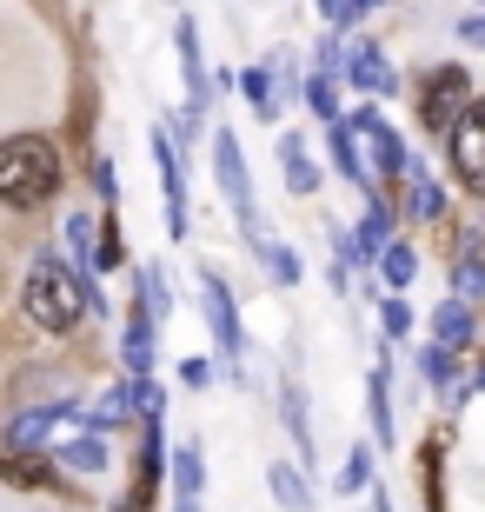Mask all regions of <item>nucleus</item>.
Here are the masks:
<instances>
[{
    "label": "nucleus",
    "instance_id": "1",
    "mask_svg": "<svg viewBox=\"0 0 485 512\" xmlns=\"http://www.w3.org/2000/svg\"><path fill=\"white\" fill-rule=\"evenodd\" d=\"M20 313H27L40 333H74L87 313H107V300L87 286V273H80L74 260H60V253H34L27 280H20Z\"/></svg>",
    "mask_w": 485,
    "mask_h": 512
},
{
    "label": "nucleus",
    "instance_id": "2",
    "mask_svg": "<svg viewBox=\"0 0 485 512\" xmlns=\"http://www.w3.org/2000/svg\"><path fill=\"white\" fill-rule=\"evenodd\" d=\"M54 187H60V147L47 133H14L0 147V200L14 213H27L40 200H54Z\"/></svg>",
    "mask_w": 485,
    "mask_h": 512
},
{
    "label": "nucleus",
    "instance_id": "3",
    "mask_svg": "<svg viewBox=\"0 0 485 512\" xmlns=\"http://www.w3.org/2000/svg\"><path fill=\"white\" fill-rule=\"evenodd\" d=\"M213 173H220V193H226V207H233V220H240V233L253 240V253H266L273 240H266L260 227V213H253V180H246V160H240V140L233 133H213Z\"/></svg>",
    "mask_w": 485,
    "mask_h": 512
},
{
    "label": "nucleus",
    "instance_id": "4",
    "mask_svg": "<svg viewBox=\"0 0 485 512\" xmlns=\"http://www.w3.org/2000/svg\"><path fill=\"white\" fill-rule=\"evenodd\" d=\"M472 80L459 74V67H439V74L426 80V94H419V120H426V133H452L459 120L472 114Z\"/></svg>",
    "mask_w": 485,
    "mask_h": 512
},
{
    "label": "nucleus",
    "instance_id": "5",
    "mask_svg": "<svg viewBox=\"0 0 485 512\" xmlns=\"http://www.w3.org/2000/svg\"><path fill=\"white\" fill-rule=\"evenodd\" d=\"M200 313H206V326H213V340H220V353H226V366L240 360V313H233V286L206 266L200 273Z\"/></svg>",
    "mask_w": 485,
    "mask_h": 512
},
{
    "label": "nucleus",
    "instance_id": "6",
    "mask_svg": "<svg viewBox=\"0 0 485 512\" xmlns=\"http://www.w3.org/2000/svg\"><path fill=\"white\" fill-rule=\"evenodd\" d=\"M452 167L472 193H485V100H472V114L452 127Z\"/></svg>",
    "mask_w": 485,
    "mask_h": 512
},
{
    "label": "nucleus",
    "instance_id": "7",
    "mask_svg": "<svg viewBox=\"0 0 485 512\" xmlns=\"http://www.w3.org/2000/svg\"><path fill=\"white\" fill-rule=\"evenodd\" d=\"M153 160L167 180V233H187V173H180V147H173L167 127H153Z\"/></svg>",
    "mask_w": 485,
    "mask_h": 512
},
{
    "label": "nucleus",
    "instance_id": "8",
    "mask_svg": "<svg viewBox=\"0 0 485 512\" xmlns=\"http://www.w3.org/2000/svg\"><path fill=\"white\" fill-rule=\"evenodd\" d=\"M173 47H180V67H187V120H200V107L213 100V87H206V54H200V27L180 20V27H173Z\"/></svg>",
    "mask_w": 485,
    "mask_h": 512
},
{
    "label": "nucleus",
    "instance_id": "9",
    "mask_svg": "<svg viewBox=\"0 0 485 512\" xmlns=\"http://www.w3.org/2000/svg\"><path fill=\"white\" fill-rule=\"evenodd\" d=\"M74 419V399H54V406H27V413L7 426V453H27V446H40V439L54 433V426H67Z\"/></svg>",
    "mask_w": 485,
    "mask_h": 512
},
{
    "label": "nucleus",
    "instance_id": "10",
    "mask_svg": "<svg viewBox=\"0 0 485 512\" xmlns=\"http://www.w3.org/2000/svg\"><path fill=\"white\" fill-rule=\"evenodd\" d=\"M346 80H353L359 94H392V87H399V74H392V60L379 54L373 40H359V47H346Z\"/></svg>",
    "mask_w": 485,
    "mask_h": 512
},
{
    "label": "nucleus",
    "instance_id": "11",
    "mask_svg": "<svg viewBox=\"0 0 485 512\" xmlns=\"http://www.w3.org/2000/svg\"><path fill=\"white\" fill-rule=\"evenodd\" d=\"M353 133L366 140V147L379 153V173H412V160H406V147H399V133L379 120V107H359V120H353Z\"/></svg>",
    "mask_w": 485,
    "mask_h": 512
},
{
    "label": "nucleus",
    "instance_id": "12",
    "mask_svg": "<svg viewBox=\"0 0 485 512\" xmlns=\"http://www.w3.org/2000/svg\"><path fill=\"white\" fill-rule=\"evenodd\" d=\"M353 247H359V266L386 260V253L399 247V240H392V207H386V200H379V193H373V200H366V220H359V240H353Z\"/></svg>",
    "mask_w": 485,
    "mask_h": 512
},
{
    "label": "nucleus",
    "instance_id": "13",
    "mask_svg": "<svg viewBox=\"0 0 485 512\" xmlns=\"http://www.w3.org/2000/svg\"><path fill=\"white\" fill-rule=\"evenodd\" d=\"M472 300H446L439 313H432V346H446V353H459V346L472 340Z\"/></svg>",
    "mask_w": 485,
    "mask_h": 512
},
{
    "label": "nucleus",
    "instance_id": "14",
    "mask_svg": "<svg viewBox=\"0 0 485 512\" xmlns=\"http://www.w3.org/2000/svg\"><path fill=\"white\" fill-rule=\"evenodd\" d=\"M452 300H485V240H479V233L459 247V266H452Z\"/></svg>",
    "mask_w": 485,
    "mask_h": 512
},
{
    "label": "nucleus",
    "instance_id": "15",
    "mask_svg": "<svg viewBox=\"0 0 485 512\" xmlns=\"http://www.w3.org/2000/svg\"><path fill=\"white\" fill-rule=\"evenodd\" d=\"M280 160H286V187H293V193H319V167H313V147H306L299 133H286V140H280Z\"/></svg>",
    "mask_w": 485,
    "mask_h": 512
},
{
    "label": "nucleus",
    "instance_id": "16",
    "mask_svg": "<svg viewBox=\"0 0 485 512\" xmlns=\"http://www.w3.org/2000/svg\"><path fill=\"white\" fill-rule=\"evenodd\" d=\"M240 94L253 100V114H260V120H273V114H280V100H286V87L266 74V67H246V74H240Z\"/></svg>",
    "mask_w": 485,
    "mask_h": 512
},
{
    "label": "nucleus",
    "instance_id": "17",
    "mask_svg": "<svg viewBox=\"0 0 485 512\" xmlns=\"http://www.w3.org/2000/svg\"><path fill=\"white\" fill-rule=\"evenodd\" d=\"M266 486H273V499H280L286 512H306V506H313V486H306V473H299V466H273V473H266Z\"/></svg>",
    "mask_w": 485,
    "mask_h": 512
},
{
    "label": "nucleus",
    "instance_id": "18",
    "mask_svg": "<svg viewBox=\"0 0 485 512\" xmlns=\"http://www.w3.org/2000/svg\"><path fill=\"white\" fill-rule=\"evenodd\" d=\"M280 406H286V433H293V446H299V459H313V426H306V393H299L293 380L280 386Z\"/></svg>",
    "mask_w": 485,
    "mask_h": 512
},
{
    "label": "nucleus",
    "instance_id": "19",
    "mask_svg": "<svg viewBox=\"0 0 485 512\" xmlns=\"http://www.w3.org/2000/svg\"><path fill=\"white\" fill-rule=\"evenodd\" d=\"M366 406H373V439L392 446V386H386V366H373V380H366Z\"/></svg>",
    "mask_w": 485,
    "mask_h": 512
},
{
    "label": "nucleus",
    "instance_id": "20",
    "mask_svg": "<svg viewBox=\"0 0 485 512\" xmlns=\"http://www.w3.org/2000/svg\"><path fill=\"white\" fill-rule=\"evenodd\" d=\"M173 506H200V453L193 446L173 453Z\"/></svg>",
    "mask_w": 485,
    "mask_h": 512
},
{
    "label": "nucleus",
    "instance_id": "21",
    "mask_svg": "<svg viewBox=\"0 0 485 512\" xmlns=\"http://www.w3.org/2000/svg\"><path fill=\"white\" fill-rule=\"evenodd\" d=\"M406 207H412V220H439V213H446V187H439V180H419V173H412Z\"/></svg>",
    "mask_w": 485,
    "mask_h": 512
},
{
    "label": "nucleus",
    "instance_id": "22",
    "mask_svg": "<svg viewBox=\"0 0 485 512\" xmlns=\"http://www.w3.org/2000/svg\"><path fill=\"white\" fill-rule=\"evenodd\" d=\"M60 466H74V473H107V446L100 439H74V446H54Z\"/></svg>",
    "mask_w": 485,
    "mask_h": 512
},
{
    "label": "nucleus",
    "instance_id": "23",
    "mask_svg": "<svg viewBox=\"0 0 485 512\" xmlns=\"http://www.w3.org/2000/svg\"><path fill=\"white\" fill-rule=\"evenodd\" d=\"M333 160H339V173H346L353 187L373 193V180H366V160H359V147H353V133H346V127H333Z\"/></svg>",
    "mask_w": 485,
    "mask_h": 512
},
{
    "label": "nucleus",
    "instance_id": "24",
    "mask_svg": "<svg viewBox=\"0 0 485 512\" xmlns=\"http://www.w3.org/2000/svg\"><path fill=\"white\" fill-rule=\"evenodd\" d=\"M140 300L153 306V320H167V313H173V286H167L160 266H140Z\"/></svg>",
    "mask_w": 485,
    "mask_h": 512
},
{
    "label": "nucleus",
    "instance_id": "25",
    "mask_svg": "<svg viewBox=\"0 0 485 512\" xmlns=\"http://www.w3.org/2000/svg\"><path fill=\"white\" fill-rule=\"evenodd\" d=\"M379 273H386V286L399 293V286H412V273H419V253H412L406 240H399V247H392L386 260H379Z\"/></svg>",
    "mask_w": 485,
    "mask_h": 512
},
{
    "label": "nucleus",
    "instance_id": "26",
    "mask_svg": "<svg viewBox=\"0 0 485 512\" xmlns=\"http://www.w3.org/2000/svg\"><path fill=\"white\" fill-rule=\"evenodd\" d=\"M260 260H266V273H273V286H299V253L293 247H280V240H273Z\"/></svg>",
    "mask_w": 485,
    "mask_h": 512
},
{
    "label": "nucleus",
    "instance_id": "27",
    "mask_svg": "<svg viewBox=\"0 0 485 512\" xmlns=\"http://www.w3.org/2000/svg\"><path fill=\"white\" fill-rule=\"evenodd\" d=\"M306 107H313L319 120H339V94H333V74H313V80H306Z\"/></svg>",
    "mask_w": 485,
    "mask_h": 512
},
{
    "label": "nucleus",
    "instance_id": "28",
    "mask_svg": "<svg viewBox=\"0 0 485 512\" xmlns=\"http://www.w3.org/2000/svg\"><path fill=\"white\" fill-rule=\"evenodd\" d=\"M120 419H127V386H113L94 413H87V426H94V433H107V426H120Z\"/></svg>",
    "mask_w": 485,
    "mask_h": 512
},
{
    "label": "nucleus",
    "instance_id": "29",
    "mask_svg": "<svg viewBox=\"0 0 485 512\" xmlns=\"http://www.w3.org/2000/svg\"><path fill=\"white\" fill-rule=\"evenodd\" d=\"M419 380L452 386V353H446V346H426V353H419Z\"/></svg>",
    "mask_w": 485,
    "mask_h": 512
},
{
    "label": "nucleus",
    "instance_id": "30",
    "mask_svg": "<svg viewBox=\"0 0 485 512\" xmlns=\"http://www.w3.org/2000/svg\"><path fill=\"white\" fill-rule=\"evenodd\" d=\"M373 453H366V446H353V459H346V479H339V493H366V486H373Z\"/></svg>",
    "mask_w": 485,
    "mask_h": 512
},
{
    "label": "nucleus",
    "instance_id": "31",
    "mask_svg": "<svg viewBox=\"0 0 485 512\" xmlns=\"http://www.w3.org/2000/svg\"><path fill=\"white\" fill-rule=\"evenodd\" d=\"M67 240H74V253L87 266H100V253H94V220H87V213H74V220H67Z\"/></svg>",
    "mask_w": 485,
    "mask_h": 512
},
{
    "label": "nucleus",
    "instance_id": "32",
    "mask_svg": "<svg viewBox=\"0 0 485 512\" xmlns=\"http://www.w3.org/2000/svg\"><path fill=\"white\" fill-rule=\"evenodd\" d=\"M379 326H386V340H406V333H412V313H406V300H399V293L379 306Z\"/></svg>",
    "mask_w": 485,
    "mask_h": 512
},
{
    "label": "nucleus",
    "instance_id": "33",
    "mask_svg": "<svg viewBox=\"0 0 485 512\" xmlns=\"http://www.w3.org/2000/svg\"><path fill=\"white\" fill-rule=\"evenodd\" d=\"M94 187L107 193V207H113V200H120V180H113V160H100V167H94Z\"/></svg>",
    "mask_w": 485,
    "mask_h": 512
},
{
    "label": "nucleus",
    "instance_id": "34",
    "mask_svg": "<svg viewBox=\"0 0 485 512\" xmlns=\"http://www.w3.org/2000/svg\"><path fill=\"white\" fill-rule=\"evenodd\" d=\"M459 40H466V47H485V14H466V20H459Z\"/></svg>",
    "mask_w": 485,
    "mask_h": 512
},
{
    "label": "nucleus",
    "instance_id": "35",
    "mask_svg": "<svg viewBox=\"0 0 485 512\" xmlns=\"http://www.w3.org/2000/svg\"><path fill=\"white\" fill-rule=\"evenodd\" d=\"M180 373H187V386H213V360H187Z\"/></svg>",
    "mask_w": 485,
    "mask_h": 512
},
{
    "label": "nucleus",
    "instance_id": "36",
    "mask_svg": "<svg viewBox=\"0 0 485 512\" xmlns=\"http://www.w3.org/2000/svg\"><path fill=\"white\" fill-rule=\"evenodd\" d=\"M472 380H479V386H485V366H479V373H472Z\"/></svg>",
    "mask_w": 485,
    "mask_h": 512
},
{
    "label": "nucleus",
    "instance_id": "37",
    "mask_svg": "<svg viewBox=\"0 0 485 512\" xmlns=\"http://www.w3.org/2000/svg\"><path fill=\"white\" fill-rule=\"evenodd\" d=\"M479 7H485V0H479Z\"/></svg>",
    "mask_w": 485,
    "mask_h": 512
}]
</instances>
